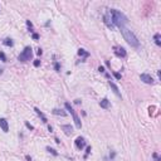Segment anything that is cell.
I'll list each match as a JSON object with an SVG mask.
<instances>
[{
  "label": "cell",
  "instance_id": "obj_1",
  "mask_svg": "<svg viewBox=\"0 0 161 161\" xmlns=\"http://www.w3.org/2000/svg\"><path fill=\"white\" fill-rule=\"evenodd\" d=\"M110 15H111V20H112V24H113V27H118V28H125V24L127 23V18L121 11L118 10H115V9H111L108 10Z\"/></svg>",
  "mask_w": 161,
  "mask_h": 161
},
{
  "label": "cell",
  "instance_id": "obj_2",
  "mask_svg": "<svg viewBox=\"0 0 161 161\" xmlns=\"http://www.w3.org/2000/svg\"><path fill=\"white\" fill-rule=\"evenodd\" d=\"M121 33H122L125 40L127 42L131 47H133V48H139V47H140L139 39L136 38V35L130 30V29H127V28H121Z\"/></svg>",
  "mask_w": 161,
  "mask_h": 161
},
{
  "label": "cell",
  "instance_id": "obj_3",
  "mask_svg": "<svg viewBox=\"0 0 161 161\" xmlns=\"http://www.w3.org/2000/svg\"><path fill=\"white\" fill-rule=\"evenodd\" d=\"M64 107H66V110H67V111H69V113L72 115V117H73V121H74V123H76V127H77V128H81V127H82L81 120H79V117L77 116L76 111L73 110V107L71 106V103H68V102H66V103H64Z\"/></svg>",
  "mask_w": 161,
  "mask_h": 161
},
{
  "label": "cell",
  "instance_id": "obj_4",
  "mask_svg": "<svg viewBox=\"0 0 161 161\" xmlns=\"http://www.w3.org/2000/svg\"><path fill=\"white\" fill-rule=\"evenodd\" d=\"M32 56H33L32 48L30 47H25V48H24V50L20 53V54H19L18 59L20 61V62H27V61H29L32 58Z\"/></svg>",
  "mask_w": 161,
  "mask_h": 161
},
{
  "label": "cell",
  "instance_id": "obj_5",
  "mask_svg": "<svg viewBox=\"0 0 161 161\" xmlns=\"http://www.w3.org/2000/svg\"><path fill=\"white\" fill-rule=\"evenodd\" d=\"M140 79L144 83H146V84H154L155 83L154 78L151 77L150 74H147V73H142V74L140 76Z\"/></svg>",
  "mask_w": 161,
  "mask_h": 161
},
{
  "label": "cell",
  "instance_id": "obj_6",
  "mask_svg": "<svg viewBox=\"0 0 161 161\" xmlns=\"http://www.w3.org/2000/svg\"><path fill=\"white\" fill-rule=\"evenodd\" d=\"M113 49H115V54L120 58H125L127 56V52H126V49L123 47H115Z\"/></svg>",
  "mask_w": 161,
  "mask_h": 161
},
{
  "label": "cell",
  "instance_id": "obj_7",
  "mask_svg": "<svg viewBox=\"0 0 161 161\" xmlns=\"http://www.w3.org/2000/svg\"><path fill=\"white\" fill-rule=\"evenodd\" d=\"M74 144H76V147L78 149V150H82L86 146V140L83 139V137H77L76 139V141H74Z\"/></svg>",
  "mask_w": 161,
  "mask_h": 161
},
{
  "label": "cell",
  "instance_id": "obj_8",
  "mask_svg": "<svg viewBox=\"0 0 161 161\" xmlns=\"http://www.w3.org/2000/svg\"><path fill=\"white\" fill-rule=\"evenodd\" d=\"M103 19H105L106 25L108 27V28L111 29V30H113V28H115V27H113V24H112V20H111V15H110V13H107L106 15H105V18H103Z\"/></svg>",
  "mask_w": 161,
  "mask_h": 161
},
{
  "label": "cell",
  "instance_id": "obj_9",
  "mask_svg": "<svg viewBox=\"0 0 161 161\" xmlns=\"http://www.w3.org/2000/svg\"><path fill=\"white\" fill-rule=\"evenodd\" d=\"M61 128L64 131V133L67 136H71L73 133V127H72L71 125H63V126H61Z\"/></svg>",
  "mask_w": 161,
  "mask_h": 161
},
{
  "label": "cell",
  "instance_id": "obj_10",
  "mask_svg": "<svg viewBox=\"0 0 161 161\" xmlns=\"http://www.w3.org/2000/svg\"><path fill=\"white\" fill-rule=\"evenodd\" d=\"M0 127L4 132H8L9 131V125H8V121L5 118H0Z\"/></svg>",
  "mask_w": 161,
  "mask_h": 161
},
{
  "label": "cell",
  "instance_id": "obj_11",
  "mask_svg": "<svg viewBox=\"0 0 161 161\" xmlns=\"http://www.w3.org/2000/svg\"><path fill=\"white\" fill-rule=\"evenodd\" d=\"M34 111H35V113L39 116V117H40V118H42V121H43V122H44V123H48V120H47V117L44 116V113H43V112L42 111H39V108H37V107H34Z\"/></svg>",
  "mask_w": 161,
  "mask_h": 161
},
{
  "label": "cell",
  "instance_id": "obj_12",
  "mask_svg": "<svg viewBox=\"0 0 161 161\" xmlns=\"http://www.w3.org/2000/svg\"><path fill=\"white\" fill-rule=\"evenodd\" d=\"M108 83H110V87H111V88H112V91H113V93L117 96V97H121V93H120V91H118V87H117L115 83H113V82H108Z\"/></svg>",
  "mask_w": 161,
  "mask_h": 161
},
{
  "label": "cell",
  "instance_id": "obj_13",
  "mask_svg": "<svg viewBox=\"0 0 161 161\" xmlns=\"http://www.w3.org/2000/svg\"><path fill=\"white\" fill-rule=\"evenodd\" d=\"M52 113L56 115V116H62V117H66L67 116V112L63 111V110H59V108H54V110L52 111Z\"/></svg>",
  "mask_w": 161,
  "mask_h": 161
},
{
  "label": "cell",
  "instance_id": "obj_14",
  "mask_svg": "<svg viewBox=\"0 0 161 161\" xmlns=\"http://www.w3.org/2000/svg\"><path fill=\"white\" fill-rule=\"evenodd\" d=\"M3 44L5 45V47H10V48H11V47L14 45V42H13L11 38H5V39L3 40Z\"/></svg>",
  "mask_w": 161,
  "mask_h": 161
},
{
  "label": "cell",
  "instance_id": "obj_15",
  "mask_svg": "<svg viewBox=\"0 0 161 161\" xmlns=\"http://www.w3.org/2000/svg\"><path fill=\"white\" fill-rule=\"evenodd\" d=\"M78 56L82 57V58H88L89 57V52H87V50L81 48V49H78Z\"/></svg>",
  "mask_w": 161,
  "mask_h": 161
},
{
  "label": "cell",
  "instance_id": "obj_16",
  "mask_svg": "<svg viewBox=\"0 0 161 161\" xmlns=\"http://www.w3.org/2000/svg\"><path fill=\"white\" fill-rule=\"evenodd\" d=\"M110 105H111V103H110V101L107 100V98H103V100L100 102V106L102 107V108H108Z\"/></svg>",
  "mask_w": 161,
  "mask_h": 161
},
{
  "label": "cell",
  "instance_id": "obj_17",
  "mask_svg": "<svg viewBox=\"0 0 161 161\" xmlns=\"http://www.w3.org/2000/svg\"><path fill=\"white\" fill-rule=\"evenodd\" d=\"M154 39H155L156 45H157V47H160V45H161V37H160V34H159V33H156L155 35H154Z\"/></svg>",
  "mask_w": 161,
  "mask_h": 161
},
{
  "label": "cell",
  "instance_id": "obj_18",
  "mask_svg": "<svg viewBox=\"0 0 161 161\" xmlns=\"http://www.w3.org/2000/svg\"><path fill=\"white\" fill-rule=\"evenodd\" d=\"M47 151H48V152H50L52 155H54V156H58V152H57V151H56L54 149L49 147V146H48V147H47Z\"/></svg>",
  "mask_w": 161,
  "mask_h": 161
},
{
  "label": "cell",
  "instance_id": "obj_19",
  "mask_svg": "<svg viewBox=\"0 0 161 161\" xmlns=\"http://www.w3.org/2000/svg\"><path fill=\"white\" fill-rule=\"evenodd\" d=\"M0 61L4 62V63L6 62V56L4 54V52H0Z\"/></svg>",
  "mask_w": 161,
  "mask_h": 161
},
{
  "label": "cell",
  "instance_id": "obj_20",
  "mask_svg": "<svg viewBox=\"0 0 161 161\" xmlns=\"http://www.w3.org/2000/svg\"><path fill=\"white\" fill-rule=\"evenodd\" d=\"M27 27H28L29 30H30V32L33 33V24H32V22H30V20H27Z\"/></svg>",
  "mask_w": 161,
  "mask_h": 161
},
{
  "label": "cell",
  "instance_id": "obj_21",
  "mask_svg": "<svg viewBox=\"0 0 161 161\" xmlns=\"http://www.w3.org/2000/svg\"><path fill=\"white\" fill-rule=\"evenodd\" d=\"M54 69H56L57 72H59V71H61V64H59V63H58L57 61L54 62Z\"/></svg>",
  "mask_w": 161,
  "mask_h": 161
},
{
  "label": "cell",
  "instance_id": "obj_22",
  "mask_svg": "<svg viewBox=\"0 0 161 161\" xmlns=\"http://www.w3.org/2000/svg\"><path fill=\"white\" fill-rule=\"evenodd\" d=\"M113 76H115V78H116V79L121 81V73H118V72H113Z\"/></svg>",
  "mask_w": 161,
  "mask_h": 161
},
{
  "label": "cell",
  "instance_id": "obj_23",
  "mask_svg": "<svg viewBox=\"0 0 161 161\" xmlns=\"http://www.w3.org/2000/svg\"><path fill=\"white\" fill-rule=\"evenodd\" d=\"M89 152H91V146H87V150H86V155H84V159H87V157H88Z\"/></svg>",
  "mask_w": 161,
  "mask_h": 161
},
{
  "label": "cell",
  "instance_id": "obj_24",
  "mask_svg": "<svg viewBox=\"0 0 161 161\" xmlns=\"http://www.w3.org/2000/svg\"><path fill=\"white\" fill-rule=\"evenodd\" d=\"M152 157L155 159V161H161V159L159 157V155L156 154V152H154V154H152Z\"/></svg>",
  "mask_w": 161,
  "mask_h": 161
},
{
  "label": "cell",
  "instance_id": "obj_25",
  "mask_svg": "<svg viewBox=\"0 0 161 161\" xmlns=\"http://www.w3.org/2000/svg\"><path fill=\"white\" fill-rule=\"evenodd\" d=\"M32 38L34 39V40H38V39H39V34H37V33H33V34H32Z\"/></svg>",
  "mask_w": 161,
  "mask_h": 161
},
{
  "label": "cell",
  "instance_id": "obj_26",
  "mask_svg": "<svg viewBox=\"0 0 161 161\" xmlns=\"http://www.w3.org/2000/svg\"><path fill=\"white\" fill-rule=\"evenodd\" d=\"M40 66V61L37 59V61H34V67H39Z\"/></svg>",
  "mask_w": 161,
  "mask_h": 161
},
{
  "label": "cell",
  "instance_id": "obj_27",
  "mask_svg": "<svg viewBox=\"0 0 161 161\" xmlns=\"http://www.w3.org/2000/svg\"><path fill=\"white\" fill-rule=\"evenodd\" d=\"M25 126H27V127H28L29 130H34V127H33V126H32L30 123H29V122H25Z\"/></svg>",
  "mask_w": 161,
  "mask_h": 161
},
{
  "label": "cell",
  "instance_id": "obj_28",
  "mask_svg": "<svg viewBox=\"0 0 161 161\" xmlns=\"http://www.w3.org/2000/svg\"><path fill=\"white\" fill-rule=\"evenodd\" d=\"M98 71H100L101 73H105V72H106V71H105V67H102V66L98 68Z\"/></svg>",
  "mask_w": 161,
  "mask_h": 161
},
{
  "label": "cell",
  "instance_id": "obj_29",
  "mask_svg": "<svg viewBox=\"0 0 161 161\" xmlns=\"http://www.w3.org/2000/svg\"><path fill=\"white\" fill-rule=\"evenodd\" d=\"M37 53H38V56H42V54H43V50L40 49V48H39V49H38V52H37Z\"/></svg>",
  "mask_w": 161,
  "mask_h": 161
},
{
  "label": "cell",
  "instance_id": "obj_30",
  "mask_svg": "<svg viewBox=\"0 0 161 161\" xmlns=\"http://www.w3.org/2000/svg\"><path fill=\"white\" fill-rule=\"evenodd\" d=\"M25 159H27V161H32V159H30V156H29V155L25 156Z\"/></svg>",
  "mask_w": 161,
  "mask_h": 161
},
{
  "label": "cell",
  "instance_id": "obj_31",
  "mask_svg": "<svg viewBox=\"0 0 161 161\" xmlns=\"http://www.w3.org/2000/svg\"><path fill=\"white\" fill-rule=\"evenodd\" d=\"M48 130H49V131H50V132H52V131H53V127H52V126H50V125H48Z\"/></svg>",
  "mask_w": 161,
  "mask_h": 161
},
{
  "label": "cell",
  "instance_id": "obj_32",
  "mask_svg": "<svg viewBox=\"0 0 161 161\" xmlns=\"http://www.w3.org/2000/svg\"><path fill=\"white\" fill-rule=\"evenodd\" d=\"M74 103H77V105H79V103H81V101H79V100H76V101H74Z\"/></svg>",
  "mask_w": 161,
  "mask_h": 161
},
{
  "label": "cell",
  "instance_id": "obj_33",
  "mask_svg": "<svg viewBox=\"0 0 161 161\" xmlns=\"http://www.w3.org/2000/svg\"><path fill=\"white\" fill-rule=\"evenodd\" d=\"M1 73H3V69H0V74H1Z\"/></svg>",
  "mask_w": 161,
  "mask_h": 161
}]
</instances>
